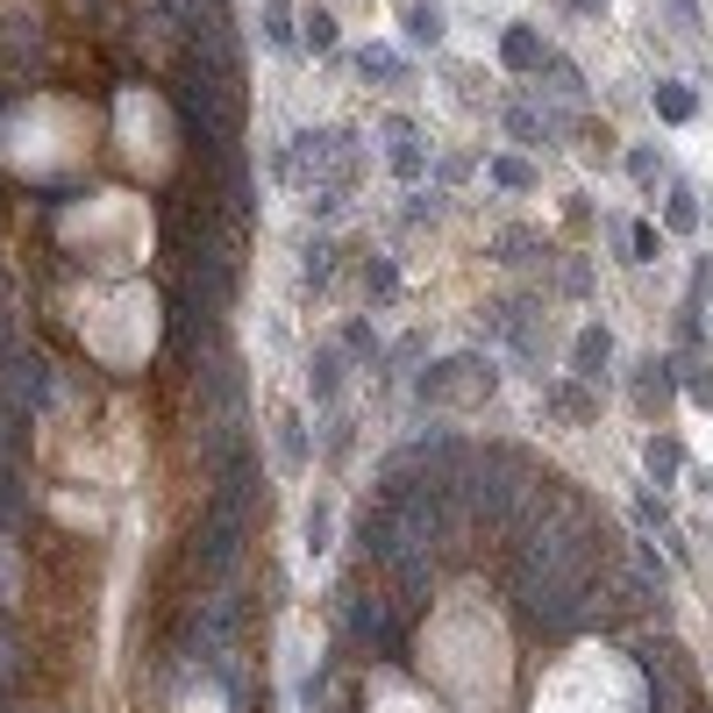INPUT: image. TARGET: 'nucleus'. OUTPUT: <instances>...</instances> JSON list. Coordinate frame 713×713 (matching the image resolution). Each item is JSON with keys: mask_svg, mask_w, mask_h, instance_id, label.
<instances>
[{"mask_svg": "<svg viewBox=\"0 0 713 713\" xmlns=\"http://www.w3.org/2000/svg\"><path fill=\"white\" fill-rule=\"evenodd\" d=\"M343 357H378V328L371 322H350V328H343Z\"/></svg>", "mask_w": 713, "mask_h": 713, "instance_id": "19", "label": "nucleus"}, {"mask_svg": "<svg viewBox=\"0 0 713 713\" xmlns=\"http://www.w3.org/2000/svg\"><path fill=\"white\" fill-rule=\"evenodd\" d=\"M493 250H499V257H507V264H521V250H536V236H528V229H507V236H499V242H493Z\"/></svg>", "mask_w": 713, "mask_h": 713, "instance_id": "22", "label": "nucleus"}, {"mask_svg": "<svg viewBox=\"0 0 713 713\" xmlns=\"http://www.w3.org/2000/svg\"><path fill=\"white\" fill-rule=\"evenodd\" d=\"M657 257H663V229L635 222V229H628V264H657Z\"/></svg>", "mask_w": 713, "mask_h": 713, "instance_id": "17", "label": "nucleus"}, {"mask_svg": "<svg viewBox=\"0 0 713 713\" xmlns=\"http://www.w3.org/2000/svg\"><path fill=\"white\" fill-rule=\"evenodd\" d=\"M300 43H307V51H336V14L307 8V14H300Z\"/></svg>", "mask_w": 713, "mask_h": 713, "instance_id": "12", "label": "nucleus"}, {"mask_svg": "<svg viewBox=\"0 0 713 713\" xmlns=\"http://www.w3.org/2000/svg\"><path fill=\"white\" fill-rule=\"evenodd\" d=\"M571 8H599V0H571Z\"/></svg>", "mask_w": 713, "mask_h": 713, "instance_id": "28", "label": "nucleus"}, {"mask_svg": "<svg viewBox=\"0 0 713 713\" xmlns=\"http://www.w3.org/2000/svg\"><path fill=\"white\" fill-rule=\"evenodd\" d=\"M557 129H564V115H550V108H528V100H514V108H507V136L521 150H542Z\"/></svg>", "mask_w": 713, "mask_h": 713, "instance_id": "3", "label": "nucleus"}, {"mask_svg": "<svg viewBox=\"0 0 713 713\" xmlns=\"http://www.w3.org/2000/svg\"><path fill=\"white\" fill-rule=\"evenodd\" d=\"M628 179H635V186H657V179H663V158H657V150H628Z\"/></svg>", "mask_w": 713, "mask_h": 713, "instance_id": "20", "label": "nucleus"}, {"mask_svg": "<svg viewBox=\"0 0 713 713\" xmlns=\"http://www.w3.org/2000/svg\"><path fill=\"white\" fill-rule=\"evenodd\" d=\"M499 57H507V72H542V57H550V43L536 36L528 22H507V43H499Z\"/></svg>", "mask_w": 713, "mask_h": 713, "instance_id": "6", "label": "nucleus"}, {"mask_svg": "<svg viewBox=\"0 0 713 713\" xmlns=\"http://www.w3.org/2000/svg\"><path fill=\"white\" fill-rule=\"evenodd\" d=\"M357 72H364V79H386V86H392V79H400V57H392L386 43H364V51H357Z\"/></svg>", "mask_w": 713, "mask_h": 713, "instance_id": "16", "label": "nucleus"}, {"mask_svg": "<svg viewBox=\"0 0 713 713\" xmlns=\"http://www.w3.org/2000/svg\"><path fill=\"white\" fill-rule=\"evenodd\" d=\"M400 29H407V43H421V51H435V43H443V29H450V14L435 8V0H414V8L400 14Z\"/></svg>", "mask_w": 713, "mask_h": 713, "instance_id": "7", "label": "nucleus"}, {"mask_svg": "<svg viewBox=\"0 0 713 713\" xmlns=\"http://www.w3.org/2000/svg\"><path fill=\"white\" fill-rule=\"evenodd\" d=\"M649 472L671 478V472H678V443H649Z\"/></svg>", "mask_w": 713, "mask_h": 713, "instance_id": "24", "label": "nucleus"}, {"mask_svg": "<svg viewBox=\"0 0 713 713\" xmlns=\"http://www.w3.org/2000/svg\"><path fill=\"white\" fill-rule=\"evenodd\" d=\"M307 386H314V400H336L343 392V343H322L307 357Z\"/></svg>", "mask_w": 713, "mask_h": 713, "instance_id": "8", "label": "nucleus"}, {"mask_svg": "<svg viewBox=\"0 0 713 713\" xmlns=\"http://www.w3.org/2000/svg\"><path fill=\"white\" fill-rule=\"evenodd\" d=\"M164 94H172L179 121L193 129V143H201V150H229L242 136V79H215V72H201L193 57H179Z\"/></svg>", "mask_w": 713, "mask_h": 713, "instance_id": "1", "label": "nucleus"}, {"mask_svg": "<svg viewBox=\"0 0 713 713\" xmlns=\"http://www.w3.org/2000/svg\"><path fill=\"white\" fill-rule=\"evenodd\" d=\"M485 172H493V186H507V193H528V186H536V164H528V158H493Z\"/></svg>", "mask_w": 713, "mask_h": 713, "instance_id": "15", "label": "nucleus"}, {"mask_svg": "<svg viewBox=\"0 0 713 713\" xmlns=\"http://www.w3.org/2000/svg\"><path fill=\"white\" fill-rule=\"evenodd\" d=\"M421 172H429V150H421V143H392V179H407V186H414Z\"/></svg>", "mask_w": 713, "mask_h": 713, "instance_id": "18", "label": "nucleus"}, {"mask_svg": "<svg viewBox=\"0 0 713 713\" xmlns=\"http://www.w3.org/2000/svg\"><path fill=\"white\" fill-rule=\"evenodd\" d=\"M0 392H8L14 407H36V400H51V364H43V357L22 343V350H14L8 364H0Z\"/></svg>", "mask_w": 713, "mask_h": 713, "instance_id": "2", "label": "nucleus"}, {"mask_svg": "<svg viewBox=\"0 0 713 713\" xmlns=\"http://www.w3.org/2000/svg\"><path fill=\"white\" fill-rule=\"evenodd\" d=\"M443 215V193H414V207H407V222H435Z\"/></svg>", "mask_w": 713, "mask_h": 713, "instance_id": "26", "label": "nucleus"}, {"mask_svg": "<svg viewBox=\"0 0 713 713\" xmlns=\"http://www.w3.org/2000/svg\"><path fill=\"white\" fill-rule=\"evenodd\" d=\"M279 450H285L293 464L307 457V435H300V414H285V421H279Z\"/></svg>", "mask_w": 713, "mask_h": 713, "instance_id": "21", "label": "nucleus"}, {"mask_svg": "<svg viewBox=\"0 0 713 713\" xmlns=\"http://www.w3.org/2000/svg\"><path fill=\"white\" fill-rule=\"evenodd\" d=\"M378 136H386V143H414V121H407V115H386V121H378Z\"/></svg>", "mask_w": 713, "mask_h": 713, "instance_id": "25", "label": "nucleus"}, {"mask_svg": "<svg viewBox=\"0 0 713 713\" xmlns=\"http://www.w3.org/2000/svg\"><path fill=\"white\" fill-rule=\"evenodd\" d=\"M606 364H614V336H606L599 322H593V328H579V343H571V371H579L585 386H599Z\"/></svg>", "mask_w": 713, "mask_h": 713, "instance_id": "4", "label": "nucleus"}, {"mask_svg": "<svg viewBox=\"0 0 713 713\" xmlns=\"http://www.w3.org/2000/svg\"><path fill=\"white\" fill-rule=\"evenodd\" d=\"M257 36H264V51H293L300 43L293 8H285V0H264V8H257Z\"/></svg>", "mask_w": 713, "mask_h": 713, "instance_id": "9", "label": "nucleus"}, {"mask_svg": "<svg viewBox=\"0 0 713 713\" xmlns=\"http://www.w3.org/2000/svg\"><path fill=\"white\" fill-rule=\"evenodd\" d=\"M663 222H671V236H692V229H700V193L671 186V193H663Z\"/></svg>", "mask_w": 713, "mask_h": 713, "instance_id": "10", "label": "nucleus"}, {"mask_svg": "<svg viewBox=\"0 0 713 713\" xmlns=\"http://www.w3.org/2000/svg\"><path fill=\"white\" fill-rule=\"evenodd\" d=\"M108 72L129 86V79H143V57H136V51H108Z\"/></svg>", "mask_w": 713, "mask_h": 713, "instance_id": "23", "label": "nucleus"}, {"mask_svg": "<svg viewBox=\"0 0 713 713\" xmlns=\"http://www.w3.org/2000/svg\"><path fill=\"white\" fill-rule=\"evenodd\" d=\"M364 293L392 300V293H400V264H392V257H364Z\"/></svg>", "mask_w": 713, "mask_h": 713, "instance_id": "13", "label": "nucleus"}, {"mask_svg": "<svg viewBox=\"0 0 713 713\" xmlns=\"http://www.w3.org/2000/svg\"><path fill=\"white\" fill-rule=\"evenodd\" d=\"M201 400H215V407H236L242 400V364L229 350H215L201 364Z\"/></svg>", "mask_w": 713, "mask_h": 713, "instance_id": "5", "label": "nucleus"}, {"mask_svg": "<svg viewBox=\"0 0 713 713\" xmlns=\"http://www.w3.org/2000/svg\"><path fill=\"white\" fill-rule=\"evenodd\" d=\"M328 271H336V242L314 236L307 250H300V279H307V285H328Z\"/></svg>", "mask_w": 713, "mask_h": 713, "instance_id": "11", "label": "nucleus"}, {"mask_svg": "<svg viewBox=\"0 0 713 713\" xmlns=\"http://www.w3.org/2000/svg\"><path fill=\"white\" fill-rule=\"evenodd\" d=\"M692 108H700V100H692V86L657 79V115H663V121H692Z\"/></svg>", "mask_w": 713, "mask_h": 713, "instance_id": "14", "label": "nucleus"}, {"mask_svg": "<svg viewBox=\"0 0 713 713\" xmlns=\"http://www.w3.org/2000/svg\"><path fill=\"white\" fill-rule=\"evenodd\" d=\"M671 14H678V29H692L700 14H692V0H671Z\"/></svg>", "mask_w": 713, "mask_h": 713, "instance_id": "27", "label": "nucleus"}]
</instances>
